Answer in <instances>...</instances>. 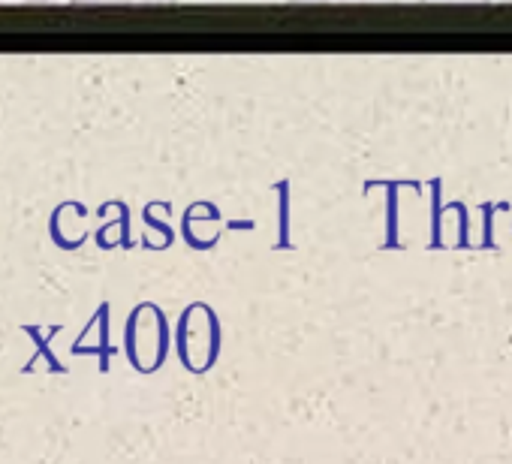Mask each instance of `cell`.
<instances>
[{
	"instance_id": "1",
	"label": "cell",
	"mask_w": 512,
	"mask_h": 464,
	"mask_svg": "<svg viewBox=\"0 0 512 464\" xmlns=\"http://www.w3.org/2000/svg\"><path fill=\"white\" fill-rule=\"evenodd\" d=\"M178 356L190 374H205L220 356V320L214 308L196 302L178 320Z\"/></svg>"
},
{
	"instance_id": "2",
	"label": "cell",
	"mask_w": 512,
	"mask_h": 464,
	"mask_svg": "<svg viewBox=\"0 0 512 464\" xmlns=\"http://www.w3.org/2000/svg\"><path fill=\"white\" fill-rule=\"evenodd\" d=\"M169 353V326L157 305H139L127 323V356L130 362L151 374L163 365Z\"/></svg>"
},
{
	"instance_id": "3",
	"label": "cell",
	"mask_w": 512,
	"mask_h": 464,
	"mask_svg": "<svg viewBox=\"0 0 512 464\" xmlns=\"http://www.w3.org/2000/svg\"><path fill=\"white\" fill-rule=\"evenodd\" d=\"M73 4H145V0H73Z\"/></svg>"
}]
</instances>
